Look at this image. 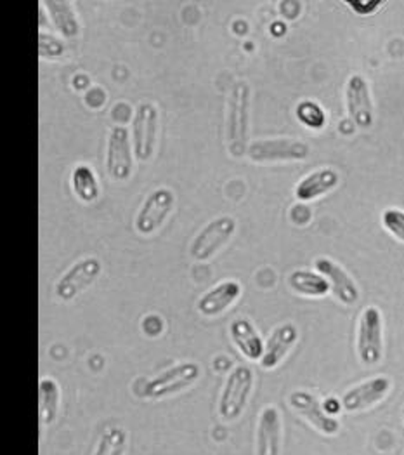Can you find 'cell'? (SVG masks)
<instances>
[{"label":"cell","mask_w":404,"mask_h":455,"mask_svg":"<svg viewBox=\"0 0 404 455\" xmlns=\"http://www.w3.org/2000/svg\"><path fill=\"white\" fill-rule=\"evenodd\" d=\"M340 183V174L333 167H321L307 176H304L297 185H295V198L300 204L313 202L320 196L329 195L330 191L335 190Z\"/></svg>","instance_id":"18"},{"label":"cell","mask_w":404,"mask_h":455,"mask_svg":"<svg viewBox=\"0 0 404 455\" xmlns=\"http://www.w3.org/2000/svg\"><path fill=\"white\" fill-rule=\"evenodd\" d=\"M249 120H250V85L245 80H236L231 87L227 103V150L231 156L242 158L247 155L249 138Z\"/></svg>","instance_id":"1"},{"label":"cell","mask_w":404,"mask_h":455,"mask_svg":"<svg viewBox=\"0 0 404 455\" xmlns=\"http://www.w3.org/2000/svg\"><path fill=\"white\" fill-rule=\"evenodd\" d=\"M127 431L123 427H108L103 431L92 455H125Z\"/></svg>","instance_id":"25"},{"label":"cell","mask_w":404,"mask_h":455,"mask_svg":"<svg viewBox=\"0 0 404 455\" xmlns=\"http://www.w3.org/2000/svg\"><path fill=\"white\" fill-rule=\"evenodd\" d=\"M384 5H385V2H382V0H349L347 2V7H351L353 12L358 14V16L375 14Z\"/></svg>","instance_id":"28"},{"label":"cell","mask_w":404,"mask_h":455,"mask_svg":"<svg viewBox=\"0 0 404 455\" xmlns=\"http://www.w3.org/2000/svg\"><path fill=\"white\" fill-rule=\"evenodd\" d=\"M295 116L304 127L311 131H323L329 122V115L325 112V108L313 100H302L295 107Z\"/></svg>","instance_id":"24"},{"label":"cell","mask_w":404,"mask_h":455,"mask_svg":"<svg viewBox=\"0 0 404 455\" xmlns=\"http://www.w3.org/2000/svg\"><path fill=\"white\" fill-rule=\"evenodd\" d=\"M103 271V265L98 258L89 256L80 261H76L58 282H56V296L61 301H74L78 294H82L85 289H89Z\"/></svg>","instance_id":"10"},{"label":"cell","mask_w":404,"mask_h":455,"mask_svg":"<svg viewBox=\"0 0 404 455\" xmlns=\"http://www.w3.org/2000/svg\"><path fill=\"white\" fill-rule=\"evenodd\" d=\"M107 101V92L101 87H92L87 94H85V103L91 108H101Z\"/></svg>","instance_id":"31"},{"label":"cell","mask_w":404,"mask_h":455,"mask_svg":"<svg viewBox=\"0 0 404 455\" xmlns=\"http://www.w3.org/2000/svg\"><path fill=\"white\" fill-rule=\"evenodd\" d=\"M247 156L254 164H283L302 162L311 156V147L297 138L256 140L249 145Z\"/></svg>","instance_id":"6"},{"label":"cell","mask_w":404,"mask_h":455,"mask_svg":"<svg viewBox=\"0 0 404 455\" xmlns=\"http://www.w3.org/2000/svg\"><path fill=\"white\" fill-rule=\"evenodd\" d=\"M45 7L51 23L58 30V34L63 38L75 40L80 36V21L75 12L74 2L70 0H45L42 2Z\"/></svg>","instance_id":"20"},{"label":"cell","mask_w":404,"mask_h":455,"mask_svg":"<svg viewBox=\"0 0 404 455\" xmlns=\"http://www.w3.org/2000/svg\"><path fill=\"white\" fill-rule=\"evenodd\" d=\"M229 336L236 349L250 362H260L264 355V346L256 325L247 318H236L229 325Z\"/></svg>","instance_id":"19"},{"label":"cell","mask_w":404,"mask_h":455,"mask_svg":"<svg viewBox=\"0 0 404 455\" xmlns=\"http://www.w3.org/2000/svg\"><path fill=\"white\" fill-rule=\"evenodd\" d=\"M243 289L238 280H224L209 289L196 303V309L205 318H216L233 307L242 298Z\"/></svg>","instance_id":"15"},{"label":"cell","mask_w":404,"mask_h":455,"mask_svg":"<svg viewBox=\"0 0 404 455\" xmlns=\"http://www.w3.org/2000/svg\"><path fill=\"white\" fill-rule=\"evenodd\" d=\"M38 396H40V420L42 426H51L56 422L61 409V387L58 380L44 378L38 382Z\"/></svg>","instance_id":"22"},{"label":"cell","mask_w":404,"mask_h":455,"mask_svg":"<svg viewBox=\"0 0 404 455\" xmlns=\"http://www.w3.org/2000/svg\"><path fill=\"white\" fill-rule=\"evenodd\" d=\"M283 424L280 411L274 405H267L258 416L256 452L257 455L281 454Z\"/></svg>","instance_id":"17"},{"label":"cell","mask_w":404,"mask_h":455,"mask_svg":"<svg viewBox=\"0 0 404 455\" xmlns=\"http://www.w3.org/2000/svg\"><path fill=\"white\" fill-rule=\"evenodd\" d=\"M290 218H292V221H294L295 225H298V227L307 225V223L311 221V211L307 209V205L298 204V205H295L294 209H292Z\"/></svg>","instance_id":"32"},{"label":"cell","mask_w":404,"mask_h":455,"mask_svg":"<svg viewBox=\"0 0 404 455\" xmlns=\"http://www.w3.org/2000/svg\"><path fill=\"white\" fill-rule=\"evenodd\" d=\"M238 223L231 216H219L202 228L189 245V256L196 263H207L229 243Z\"/></svg>","instance_id":"3"},{"label":"cell","mask_w":404,"mask_h":455,"mask_svg":"<svg viewBox=\"0 0 404 455\" xmlns=\"http://www.w3.org/2000/svg\"><path fill=\"white\" fill-rule=\"evenodd\" d=\"M298 341V329L292 322H285L278 325L269 339L264 346V355L260 358V367L264 371H274L281 362L287 358V355L292 351L295 344Z\"/></svg>","instance_id":"16"},{"label":"cell","mask_w":404,"mask_h":455,"mask_svg":"<svg viewBox=\"0 0 404 455\" xmlns=\"http://www.w3.org/2000/svg\"><path fill=\"white\" fill-rule=\"evenodd\" d=\"M403 418H404V414H403Z\"/></svg>","instance_id":"34"},{"label":"cell","mask_w":404,"mask_h":455,"mask_svg":"<svg viewBox=\"0 0 404 455\" xmlns=\"http://www.w3.org/2000/svg\"><path fill=\"white\" fill-rule=\"evenodd\" d=\"M158 120H160V114L154 103L151 101L139 103L132 118V131H131L134 155L139 162H149L154 155L156 141H158Z\"/></svg>","instance_id":"8"},{"label":"cell","mask_w":404,"mask_h":455,"mask_svg":"<svg viewBox=\"0 0 404 455\" xmlns=\"http://www.w3.org/2000/svg\"><path fill=\"white\" fill-rule=\"evenodd\" d=\"M356 349L368 367L378 365L384 358V318L376 306H367L360 316Z\"/></svg>","instance_id":"5"},{"label":"cell","mask_w":404,"mask_h":455,"mask_svg":"<svg viewBox=\"0 0 404 455\" xmlns=\"http://www.w3.org/2000/svg\"><path fill=\"white\" fill-rule=\"evenodd\" d=\"M323 405H325V411L333 416L335 412H338L340 409H342V403L338 402V400H335V398H329V400H325L323 402Z\"/></svg>","instance_id":"33"},{"label":"cell","mask_w":404,"mask_h":455,"mask_svg":"<svg viewBox=\"0 0 404 455\" xmlns=\"http://www.w3.org/2000/svg\"><path fill=\"white\" fill-rule=\"evenodd\" d=\"M289 287L304 298H325L331 292L329 280L311 269H295L289 275Z\"/></svg>","instance_id":"21"},{"label":"cell","mask_w":404,"mask_h":455,"mask_svg":"<svg viewBox=\"0 0 404 455\" xmlns=\"http://www.w3.org/2000/svg\"><path fill=\"white\" fill-rule=\"evenodd\" d=\"M176 207V193L170 188H156L145 198L143 205L138 211L134 227L143 236H151L167 223Z\"/></svg>","instance_id":"7"},{"label":"cell","mask_w":404,"mask_h":455,"mask_svg":"<svg viewBox=\"0 0 404 455\" xmlns=\"http://www.w3.org/2000/svg\"><path fill=\"white\" fill-rule=\"evenodd\" d=\"M67 54V45L61 38L45 32H38V56L47 61L61 60Z\"/></svg>","instance_id":"26"},{"label":"cell","mask_w":404,"mask_h":455,"mask_svg":"<svg viewBox=\"0 0 404 455\" xmlns=\"http://www.w3.org/2000/svg\"><path fill=\"white\" fill-rule=\"evenodd\" d=\"M290 407L302 419H305L318 433L325 435V436H335L340 431V422L335 416H330L325 411L323 402H320L313 393L309 391H302L297 389L290 398Z\"/></svg>","instance_id":"12"},{"label":"cell","mask_w":404,"mask_h":455,"mask_svg":"<svg viewBox=\"0 0 404 455\" xmlns=\"http://www.w3.org/2000/svg\"><path fill=\"white\" fill-rule=\"evenodd\" d=\"M134 147L125 125H115L108 138L107 172L113 181H127L134 172Z\"/></svg>","instance_id":"9"},{"label":"cell","mask_w":404,"mask_h":455,"mask_svg":"<svg viewBox=\"0 0 404 455\" xmlns=\"http://www.w3.org/2000/svg\"><path fill=\"white\" fill-rule=\"evenodd\" d=\"M314 267L320 275H323L330 283L333 298L344 306H354L360 301V287L354 278L347 273L337 261L330 258H318L314 261Z\"/></svg>","instance_id":"14"},{"label":"cell","mask_w":404,"mask_h":455,"mask_svg":"<svg viewBox=\"0 0 404 455\" xmlns=\"http://www.w3.org/2000/svg\"><path fill=\"white\" fill-rule=\"evenodd\" d=\"M254 384V371L247 365H238L229 372L219 398V416L222 420L233 422L243 416L252 396Z\"/></svg>","instance_id":"2"},{"label":"cell","mask_w":404,"mask_h":455,"mask_svg":"<svg viewBox=\"0 0 404 455\" xmlns=\"http://www.w3.org/2000/svg\"><path fill=\"white\" fill-rule=\"evenodd\" d=\"M345 108L358 129H369L375 122V107L369 84L361 74H353L345 84Z\"/></svg>","instance_id":"11"},{"label":"cell","mask_w":404,"mask_h":455,"mask_svg":"<svg viewBox=\"0 0 404 455\" xmlns=\"http://www.w3.org/2000/svg\"><path fill=\"white\" fill-rule=\"evenodd\" d=\"M202 378V367L196 362H181L156 378L147 380L143 387V396L149 400H162L183 393L194 386Z\"/></svg>","instance_id":"4"},{"label":"cell","mask_w":404,"mask_h":455,"mask_svg":"<svg viewBox=\"0 0 404 455\" xmlns=\"http://www.w3.org/2000/svg\"><path fill=\"white\" fill-rule=\"evenodd\" d=\"M72 190L83 204H92L99 198L101 187L96 171L89 164H78L72 171Z\"/></svg>","instance_id":"23"},{"label":"cell","mask_w":404,"mask_h":455,"mask_svg":"<svg viewBox=\"0 0 404 455\" xmlns=\"http://www.w3.org/2000/svg\"><path fill=\"white\" fill-rule=\"evenodd\" d=\"M382 225L400 242L404 243V211L391 207L382 212Z\"/></svg>","instance_id":"27"},{"label":"cell","mask_w":404,"mask_h":455,"mask_svg":"<svg viewBox=\"0 0 404 455\" xmlns=\"http://www.w3.org/2000/svg\"><path fill=\"white\" fill-rule=\"evenodd\" d=\"M391 387H392V380L384 376L365 380L344 393L340 400L342 409L351 414L368 411L378 405L391 393Z\"/></svg>","instance_id":"13"},{"label":"cell","mask_w":404,"mask_h":455,"mask_svg":"<svg viewBox=\"0 0 404 455\" xmlns=\"http://www.w3.org/2000/svg\"><path fill=\"white\" fill-rule=\"evenodd\" d=\"M163 320L158 315H147L143 320V332L149 338H158L163 332Z\"/></svg>","instance_id":"29"},{"label":"cell","mask_w":404,"mask_h":455,"mask_svg":"<svg viewBox=\"0 0 404 455\" xmlns=\"http://www.w3.org/2000/svg\"><path fill=\"white\" fill-rule=\"evenodd\" d=\"M280 12H281L283 18L294 21L302 14V2H297V0L280 2Z\"/></svg>","instance_id":"30"}]
</instances>
